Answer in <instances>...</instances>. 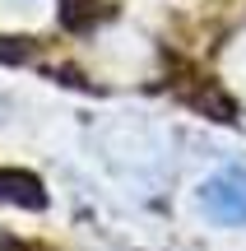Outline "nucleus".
<instances>
[{
    "mask_svg": "<svg viewBox=\"0 0 246 251\" xmlns=\"http://www.w3.org/2000/svg\"><path fill=\"white\" fill-rule=\"evenodd\" d=\"M195 205L209 224L219 228H242L246 224V168L228 163V168L209 172V177L195 186Z\"/></svg>",
    "mask_w": 246,
    "mask_h": 251,
    "instance_id": "nucleus-1",
    "label": "nucleus"
},
{
    "mask_svg": "<svg viewBox=\"0 0 246 251\" xmlns=\"http://www.w3.org/2000/svg\"><path fill=\"white\" fill-rule=\"evenodd\" d=\"M0 200L19 209H46V191L33 172H19V168H0Z\"/></svg>",
    "mask_w": 246,
    "mask_h": 251,
    "instance_id": "nucleus-2",
    "label": "nucleus"
},
{
    "mask_svg": "<svg viewBox=\"0 0 246 251\" xmlns=\"http://www.w3.org/2000/svg\"><path fill=\"white\" fill-rule=\"evenodd\" d=\"M0 251H42V247L23 242V237H5V233H0Z\"/></svg>",
    "mask_w": 246,
    "mask_h": 251,
    "instance_id": "nucleus-3",
    "label": "nucleus"
},
{
    "mask_svg": "<svg viewBox=\"0 0 246 251\" xmlns=\"http://www.w3.org/2000/svg\"><path fill=\"white\" fill-rule=\"evenodd\" d=\"M9 117V102H5V93H0V121H5Z\"/></svg>",
    "mask_w": 246,
    "mask_h": 251,
    "instance_id": "nucleus-4",
    "label": "nucleus"
}]
</instances>
